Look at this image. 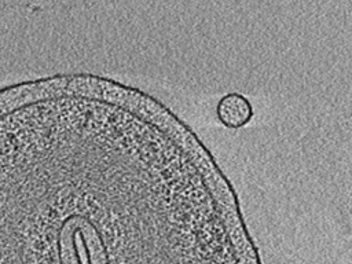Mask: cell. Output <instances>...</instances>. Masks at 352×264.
Returning <instances> with one entry per match:
<instances>
[{
    "mask_svg": "<svg viewBox=\"0 0 352 264\" xmlns=\"http://www.w3.org/2000/svg\"><path fill=\"white\" fill-rule=\"evenodd\" d=\"M217 116L226 126L241 128L250 121L253 109L245 96L231 92L220 99L217 104Z\"/></svg>",
    "mask_w": 352,
    "mask_h": 264,
    "instance_id": "1",
    "label": "cell"
}]
</instances>
